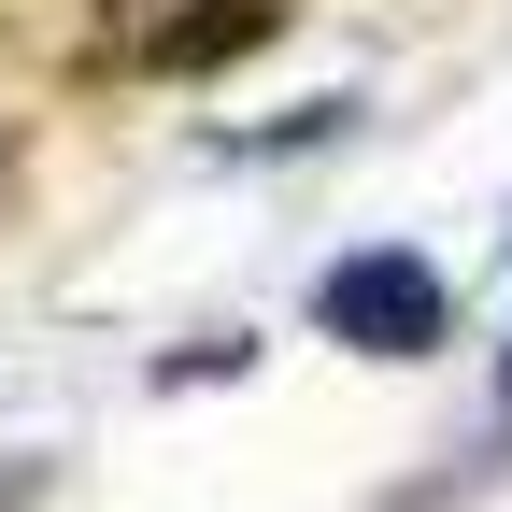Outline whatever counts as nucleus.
<instances>
[{
  "label": "nucleus",
  "instance_id": "1",
  "mask_svg": "<svg viewBox=\"0 0 512 512\" xmlns=\"http://www.w3.org/2000/svg\"><path fill=\"white\" fill-rule=\"evenodd\" d=\"M313 328L356 342V356H427L441 342V271H413V256H342L313 285Z\"/></svg>",
  "mask_w": 512,
  "mask_h": 512
},
{
  "label": "nucleus",
  "instance_id": "2",
  "mask_svg": "<svg viewBox=\"0 0 512 512\" xmlns=\"http://www.w3.org/2000/svg\"><path fill=\"white\" fill-rule=\"evenodd\" d=\"M242 43H271V0H200V15H171L143 57L157 72H214V57H242Z\"/></svg>",
  "mask_w": 512,
  "mask_h": 512
}]
</instances>
